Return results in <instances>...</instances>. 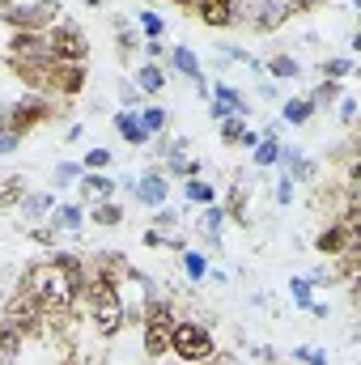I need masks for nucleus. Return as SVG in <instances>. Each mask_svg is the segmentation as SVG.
<instances>
[{
	"label": "nucleus",
	"mask_w": 361,
	"mask_h": 365,
	"mask_svg": "<svg viewBox=\"0 0 361 365\" xmlns=\"http://www.w3.org/2000/svg\"><path fill=\"white\" fill-rule=\"evenodd\" d=\"M293 187H298L293 179H280V182H276V204H280V208H285V204H293Z\"/></svg>",
	"instance_id": "47"
},
{
	"label": "nucleus",
	"mask_w": 361,
	"mask_h": 365,
	"mask_svg": "<svg viewBox=\"0 0 361 365\" xmlns=\"http://www.w3.org/2000/svg\"><path fill=\"white\" fill-rule=\"evenodd\" d=\"M21 289L43 306L47 327H51V323H60V319H73V314H77V306H81L77 289L68 284V276L60 272L56 255H51V259H34V264H26V272H21Z\"/></svg>",
	"instance_id": "1"
},
{
	"label": "nucleus",
	"mask_w": 361,
	"mask_h": 365,
	"mask_svg": "<svg viewBox=\"0 0 361 365\" xmlns=\"http://www.w3.org/2000/svg\"><path fill=\"white\" fill-rule=\"evenodd\" d=\"M264 73H268V77H276V81H298V77H302V64H298L293 56L276 51V56H268V60H264Z\"/></svg>",
	"instance_id": "22"
},
{
	"label": "nucleus",
	"mask_w": 361,
	"mask_h": 365,
	"mask_svg": "<svg viewBox=\"0 0 361 365\" xmlns=\"http://www.w3.org/2000/svg\"><path fill=\"white\" fill-rule=\"evenodd\" d=\"M136 119H141V128H145L149 136H162L166 123H171V110H166L162 102H145V106L136 110Z\"/></svg>",
	"instance_id": "19"
},
{
	"label": "nucleus",
	"mask_w": 361,
	"mask_h": 365,
	"mask_svg": "<svg viewBox=\"0 0 361 365\" xmlns=\"http://www.w3.org/2000/svg\"><path fill=\"white\" fill-rule=\"evenodd\" d=\"M204 365H208V361H204Z\"/></svg>",
	"instance_id": "51"
},
{
	"label": "nucleus",
	"mask_w": 361,
	"mask_h": 365,
	"mask_svg": "<svg viewBox=\"0 0 361 365\" xmlns=\"http://www.w3.org/2000/svg\"><path fill=\"white\" fill-rule=\"evenodd\" d=\"M208 98H217V102H221L230 115H243V119H247V110H251V106H247V98L234 90L230 81H217V86H208Z\"/></svg>",
	"instance_id": "21"
},
{
	"label": "nucleus",
	"mask_w": 361,
	"mask_h": 365,
	"mask_svg": "<svg viewBox=\"0 0 361 365\" xmlns=\"http://www.w3.org/2000/svg\"><path fill=\"white\" fill-rule=\"evenodd\" d=\"M285 9H289V17H298V13H310V9H319L323 0H280Z\"/></svg>",
	"instance_id": "46"
},
{
	"label": "nucleus",
	"mask_w": 361,
	"mask_h": 365,
	"mask_svg": "<svg viewBox=\"0 0 361 365\" xmlns=\"http://www.w3.org/2000/svg\"><path fill=\"white\" fill-rule=\"evenodd\" d=\"M9 4H13V0H0V13H4V9H9Z\"/></svg>",
	"instance_id": "49"
},
{
	"label": "nucleus",
	"mask_w": 361,
	"mask_h": 365,
	"mask_svg": "<svg viewBox=\"0 0 361 365\" xmlns=\"http://www.w3.org/2000/svg\"><path fill=\"white\" fill-rule=\"evenodd\" d=\"M171 64L179 68L183 77H191V81H195V77H204V73H200V56H195L191 47H171Z\"/></svg>",
	"instance_id": "27"
},
{
	"label": "nucleus",
	"mask_w": 361,
	"mask_h": 365,
	"mask_svg": "<svg viewBox=\"0 0 361 365\" xmlns=\"http://www.w3.org/2000/svg\"><path fill=\"white\" fill-rule=\"evenodd\" d=\"M111 166V149H90L81 158V170H106Z\"/></svg>",
	"instance_id": "37"
},
{
	"label": "nucleus",
	"mask_w": 361,
	"mask_h": 365,
	"mask_svg": "<svg viewBox=\"0 0 361 365\" xmlns=\"http://www.w3.org/2000/svg\"><path fill=\"white\" fill-rule=\"evenodd\" d=\"M171 357L179 365H204L217 357V340H213V331L204 323L175 319V327H171Z\"/></svg>",
	"instance_id": "3"
},
{
	"label": "nucleus",
	"mask_w": 361,
	"mask_h": 365,
	"mask_svg": "<svg viewBox=\"0 0 361 365\" xmlns=\"http://www.w3.org/2000/svg\"><path fill=\"white\" fill-rule=\"evenodd\" d=\"M276 158H280V140L276 136H260V145L251 149V162L260 170H268V166H276Z\"/></svg>",
	"instance_id": "28"
},
{
	"label": "nucleus",
	"mask_w": 361,
	"mask_h": 365,
	"mask_svg": "<svg viewBox=\"0 0 361 365\" xmlns=\"http://www.w3.org/2000/svg\"><path fill=\"white\" fill-rule=\"evenodd\" d=\"M289 297H293V306L310 310V302H315V284H310L306 276H293V280H289Z\"/></svg>",
	"instance_id": "32"
},
{
	"label": "nucleus",
	"mask_w": 361,
	"mask_h": 365,
	"mask_svg": "<svg viewBox=\"0 0 361 365\" xmlns=\"http://www.w3.org/2000/svg\"><path fill=\"white\" fill-rule=\"evenodd\" d=\"M17 149H21V136L4 128V132H0V158H9V153H17Z\"/></svg>",
	"instance_id": "44"
},
{
	"label": "nucleus",
	"mask_w": 361,
	"mask_h": 365,
	"mask_svg": "<svg viewBox=\"0 0 361 365\" xmlns=\"http://www.w3.org/2000/svg\"><path fill=\"white\" fill-rule=\"evenodd\" d=\"M51 208H56V195H51V191H34V195L26 191V200L17 204V212H21V221H39V217H47Z\"/></svg>",
	"instance_id": "20"
},
{
	"label": "nucleus",
	"mask_w": 361,
	"mask_h": 365,
	"mask_svg": "<svg viewBox=\"0 0 361 365\" xmlns=\"http://www.w3.org/2000/svg\"><path fill=\"white\" fill-rule=\"evenodd\" d=\"M0 319H4V323H9L21 340H26V336L47 331V314H43V306H39V302H34L21 284H17L9 297H0Z\"/></svg>",
	"instance_id": "4"
},
{
	"label": "nucleus",
	"mask_w": 361,
	"mask_h": 365,
	"mask_svg": "<svg viewBox=\"0 0 361 365\" xmlns=\"http://www.w3.org/2000/svg\"><path fill=\"white\" fill-rule=\"evenodd\" d=\"M145 208H162L166 204V195H171V179L162 175V166H153V170H145L141 179H136V191H132Z\"/></svg>",
	"instance_id": "11"
},
{
	"label": "nucleus",
	"mask_w": 361,
	"mask_h": 365,
	"mask_svg": "<svg viewBox=\"0 0 361 365\" xmlns=\"http://www.w3.org/2000/svg\"><path fill=\"white\" fill-rule=\"evenodd\" d=\"M86 306H90V323L102 340H115L128 323V302L123 289L111 280H86Z\"/></svg>",
	"instance_id": "2"
},
{
	"label": "nucleus",
	"mask_w": 361,
	"mask_h": 365,
	"mask_svg": "<svg viewBox=\"0 0 361 365\" xmlns=\"http://www.w3.org/2000/svg\"><path fill=\"white\" fill-rule=\"evenodd\" d=\"M86 81H90L86 64H60V60H56V77H51V98H77V93L86 90Z\"/></svg>",
	"instance_id": "13"
},
{
	"label": "nucleus",
	"mask_w": 361,
	"mask_h": 365,
	"mask_svg": "<svg viewBox=\"0 0 361 365\" xmlns=\"http://www.w3.org/2000/svg\"><path fill=\"white\" fill-rule=\"evenodd\" d=\"M162 51H166V47H162V38H149V43H145V56H149V64H158V60H162Z\"/></svg>",
	"instance_id": "48"
},
{
	"label": "nucleus",
	"mask_w": 361,
	"mask_h": 365,
	"mask_svg": "<svg viewBox=\"0 0 361 365\" xmlns=\"http://www.w3.org/2000/svg\"><path fill=\"white\" fill-rule=\"evenodd\" d=\"M183 272H187L191 284L204 280V276H208V259H204V251H183Z\"/></svg>",
	"instance_id": "31"
},
{
	"label": "nucleus",
	"mask_w": 361,
	"mask_h": 365,
	"mask_svg": "<svg viewBox=\"0 0 361 365\" xmlns=\"http://www.w3.org/2000/svg\"><path fill=\"white\" fill-rule=\"evenodd\" d=\"M56 217H51V225L60 230V234H81V225H86V204H60V208H51Z\"/></svg>",
	"instance_id": "18"
},
{
	"label": "nucleus",
	"mask_w": 361,
	"mask_h": 365,
	"mask_svg": "<svg viewBox=\"0 0 361 365\" xmlns=\"http://www.w3.org/2000/svg\"><path fill=\"white\" fill-rule=\"evenodd\" d=\"M30 238H34L39 247H56V238H60V230H56V225H34V230H30Z\"/></svg>",
	"instance_id": "41"
},
{
	"label": "nucleus",
	"mask_w": 361,
	"mask_h": 365,
	"mask_svg": "<svg viewBox=\"0 0 361 365\" xmlns=\"http://www.w3.org/2000/svg\"><path fill=\"white\" fill-rule=\"evenodd\" d=\"M86 4H102V0H86Z\"/></svg>",
	"instance_id": "50"
},
{
	"label": "nucleus",
	"mask_w": 361,
	"mask_h": 365,
	"mask_svg": "<svg viewBox=\"0 0 361 365\" xmlns=\"http://www.w3.org/2000/svg\"><path fill=\"white\" fill-rule=\"evenodd\" d=\"M81 179V162H60L56 166V187H68V182Z\"/></svg>",
	"instance_id": "38"
},
{
	"label": "nucleus",
	"mask_w": 361,
	"mask_h": 365,
	"mask_svg": "<svg viewBox=\"0 0 361 365\" xmlns=\"http://www.w3.org/2000/svg\"><path fill=\"white\" fill-rule=\"evenodd\" d=\"M221 225H225V208L208 204V208H204V230H208V242H213V247L221 242Z\"/></svg>",
	"instance_id": "34"
},
{
	"label": "nucleus",
	"mask_w": 361,
	"mask_h": 365,
	"mask_svg": "<svg viewBox=\"0 0 361 365\" xmlns=\"http://www.w3.org/2000/svg\"><path fill=\"white\" fill-rule=\"evenodd\" d=\"M310 115H315V102L310 98H285L280 102V123L285 128H306Z\"/></svg>",
	"instance_id": "17"
},
{
	"label": "nucleus",
	"mask_w": 361,
	"mask_h": 365,
	"mask_svg": "<svg viewBox=\"0 0 361 365\" xmlns=\"http://www.w3.org/2000/svg\"><path fill=\"white\" fill-rule=\"evenodd\" d=\"M0 17L13 30H51L64 17V4L60 0H30V4H9Z\"/></svg>",
	"instance_id": "7"
},
{
	"label": "nucleus",
	"mask_w": 361,
	"mask_h": 365,
	"mask_svg": "<svg viewBox=\"0 0 361 365\" xmlns=\"http://www.w3.org/2000/svg\"><path fill=\"white\" fill-rule=\"evenodd\" d=\"M340 93H345V90H340V81H319V86L306 93V98H310V102H315V110H319V106H332Z\"/></svg>",
	"instance_id": "33"
},
{
	"label": "nucleus",
	"mask_w": 361,
	"mask_h": 365,
	"mask_svg": "<svg viewBox=\"0 0 361 365\" xmlns=\"http://www.w3.org/2000/svg\"><path fill=\"white\" fill-rule=\"evenodd\" d=\"M141 353H145V361H153V365L166 361V357H171V331L141 323Z\"/></svg>",
	"instance_id": "15"
},
{
	"label": "nucleus",
	"mask_w": 361,
	"mask_h": 365,
	"mask_svg": "<svg viewBox=\"0 0 361 365\" xmlns=\"http://www.w3.org/2000/svg\"><path fill=\"white\" fill-rule=\"evenodd\" d=\"M17 353H21V336H17V331L0 319V357H4V361H13Z\"/></svg>",
	"instance_id": "35"
},
{
	"label": "nucleus",
	"mask_w": 361,
	"mask_h": 365,
	"mask_svg": "<svg viewBox=\"0 0 361 365\" xmlns=\"http://www.w3.org/2000/svg\"><path fill=\"white\" fill-rule=\"evenodd\" d=\"M90 221H93V225H102V230H115V225H123V204H119V200L90 204Z\"/></svg>",
	"instance_id": "23"
},
{
	"label": "nucleus",
	"mask_w": 361,
	"mask_h": 365,
	"mask_svg": "<svg viewBox=\"0 0 361 365\" xmlns=\"http://www.w3.org/2000/svg\"><path fill=\"white\" fill-rule=\"evenodd\" d=\"M293 361H302V365H327V357H323L319 349H310V344H298V349H293Z\"/></svg>",
	"instance_id": "39"
},
{
	"label": "nucleus",
	"mask_w": 361,
	"mask_h": 365,
	"mask_svg": "<svg viewBox=\"0 0 361 365\" xmlns=\"http://www.w3.org/2000/svg\"><path fill=\"white\" fill-rule=\"evenodd\" d=\"M136 90H141V93H162V90H166V68L145 60V64L136 68Z\"/></svg>",
	"instance_id": "24"
},
{
	"label": "nucleus",
	"mask_w": 361,
	"mask_h": 365,
	"mask_svg": "<svg viewBox=\"0 0 361 365\" xmlns=\"http://www.w3.org/2000/svg\"><path fill=\"white\" fill-rule=\"evenodd\" d=\"M26 200V179L21 175H4L0 179V208H17Z\"/></svg>",
	"instance_id": "25"
},
{
	"label": "nucleus",
	"mask_w": 361,
	"mask_h": 365,
	"mask_svg": "<svg viewBox=\"0 0 361 365\" xmlns=\"http://www.w3.org/2000/svg\"><path fill=\"white\" fill-rule=\"evenodd\" d=\"M111 123H115V132H119V136H123V140H128L132 149H141V145H149V140H153V136H149V132L141 128L136 110H119V115H115Z\"/></svg>",
	"instance_id": "16"
},
{
	"label": "nucleus",
	"mask_w": 361,
	"mask_h": 365,
	"mask_svg": "<svg viewBox=\"0 0 361 365\" xmlns=\"http://www.w3.org/2000/svg\"><path fill=\"white\" fill-rule=\"evenodd\" d=\"M183 195H187V204H217V191H213V182L204 179H183Z\"/></svg>",
	"instance_id": "26"
},
{
	"label": "nucleus",
	"mask_w": 361,
	"mask_h": 365,
	"mask_svg": "<svg viewBox=\"0 0 361 365\" xmlns=\"http://www.w3.org/2000/svg\"><path fill=\"white\" fill-rule=\"evenodd\" d=\"M141 30H145V38H162L166 34V17H158L153 9H145L141 13Z\"/></svg>",
	"instance_id": "36"
},
{
	"label": "nucleus",
	"mask_w": 361,
	"mask_h": 365,
	"mask_svg": "<svg viewBox=\"0 0 361 365\" xmlns=\"http://www.w3.org/2000/svg\"><path fill=\"white\" fill-rule=\"evenodd\" d=\"M81 204H102L119 195V179H111L106 170H81Z\"/></svg>",
	"instance_id": "12"
},
{
	"label": "nucleus",
	"mask_w": 361,
	"mask_h": 365,
	"mask_svg": "<svg viewBox=\"0 0 361 365\" xmlns=\"http://www.w3.org/2000/svg\"><path fill=\"white\" fill-rule=\"evenodd\" d=\"M51 119H60V115H56V98H47V93H26V98L9 102V132H17L21 140Z\"/></svg>",
	"instance_id": "6"
},
{
	"label": "nucleus",
	"mask_w": 361,
	"mask_h": 365,
	"mask_svg": "<svg viewBox=\"0 0 361 365\" xmlns=\"http://www.w3.org/2000/svg\"><path fill=\"white\" fill-rule=\"evenodd\" d=\"M336 102H340V119H345V123H357V102H353L349 93H340Z\"/></svg>",
	"instance_id": "45"
},
{
	"label": "nucleus",
	"mask_w": 361,
	"mask_h": 365,
	"mask_svg": "<svg viewBox=\"0 0 361 365\" xmlns=\"http://www.w3.org/2000/svg\"><path fill=\"white\" fill-rule=\"evenodd\" d=\"M47 34V51H51V60H60V64H86L90 60V38H86V30L77 26V21H68V17H60L51 30H43Z\"/></svg>",
	"instance_id": "5"
},
{
	"label": "nucleus",
	"mask_w": 361,
	"mask_h": 365,
	"mask_svg": "<svg viewBox=\"0 0 361 365\" xmlns=\"http://www.w3.org/2000/svg\"><path fill=\"white\" fill-rule=\"evenodd\" d=\"M191 13H195L208 30H230V26H238L243 0H195Z\"/></svg>",
	"instance_id": "9"
},
{
	"label": "nucleus",
	"mask_w": 361,
	"mask_h": 365,
	"mask_svg": "<svg viewBox=\"0 0 361 365\" xmlns=\"http://www.w3.org/2000/svg\"><path fill=\"white\" fill-rule=\"evenodd\" d=\"M141 98H145V93L136 90V86H119V102H123L119 110H132V106H141Z\"/></svg>",
	"instance_id": "43"
},
{
	"label": "nucleus",
	"mask_w": 361,
	"mask_h": 365,
	"mask_svg": "<svg viewBox=\"0 0 361 365\" xmlns=\"http://www.w3.org/2000/svg\"><path fill=\"white\" fill-rule=\"evenodd\" d=\"M353 73H357L353 56H332V60H323V81H345V77H353Z\"/></svg>",
	"instance_id": "29"
},
{
	"label": "nucleus",
	"mask_w": 361,
	"mask_h": 365,
	"mask_svg": "<svg viewBox=\"0 0 361 365\" xmlns=\"http://www.w3.org/2000/svg\"><path fill=\"white\" fill-rule=\"evenodd\" d=\"M153 212H158V217H153V230H175V225H179V212H175V208L162 204V208H153Z\"/></svg>",
	"instance_id": "40"
},
{
	"label": "nucleus",
	"mask_w": 361,
	"mask_h": 365,
	"mask_svg": "<svg viewBox=\"0 0 361 365\" xmlns=\"http://www.w3.org/2000/svg\"><path fill=\"white\" fill-rule=\"evenodd\" d=\"M217 132H221V145H225V149H230V145H243L247 119H243V115H225V119L217 123Z\"/></svg>",
	"instance_id": "30"
},
{
	"label": "nucleus",
	"mask_w": 361,
	"mask_h": 365,
	"mask_svg": "<svg viewBox=\"0 0 361 365\" xmlns=\"http://www.w3.org/2000/svg\"><path fill=\"white\" fill-rule=\"evenodd\" d=\"M115 43H119V60H128V56L136 51V38H132L123 26H115Z\"/></svg>",
	"instance_id": "42"
},
{
	"label": "nucleus",
	"mask_w": 361,
	"mask_h": 365,
	"mask_svg": "<svg viewBox=\"0 0 361 365\" xmlns=\"http://www.w3.org/2000/svg\"><path fill=\"white\" fill-rule=\"evenodd\" d=\"M315 251L323 259H336L345 251H361V225H345V221H327L315 234Z\"/></svg>",
	"instance_id": "8"
},
{
	"label": "nucleus",
	"mask_w": 361,
	"mask_h": 365,
	"mask_svg": "<svg viewBox=\"0 0 361 365\" xmlns=\"http://www.w3.org/2000/svg\"><path fill=\"white\" fill-rule=\"evenodd\" d=\"M141 323H149V327H175V306H171V297H162V293H153V289H145V306H141Z\"/></svg>",
	"instance_id": "14"
},
{
	"label": "nucleus",
	"mask_w": 361,
	"mask_h": 365,
	"mask_svg": "<svg viewBox=\"0 0 361 365\" xmlns=\"http://www.w3.org/2000/svg\"><path fill=\"white\" fill-rule=\"evenodd\" d=\"M9 56L13 60H47L51 51H47V34L43 30H13L9 34Z\"/></svg>",
	"instance_id": "10"
}]
</instances>
